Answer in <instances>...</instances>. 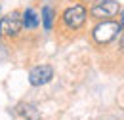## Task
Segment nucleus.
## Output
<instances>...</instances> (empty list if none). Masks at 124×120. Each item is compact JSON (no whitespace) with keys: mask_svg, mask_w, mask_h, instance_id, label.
I'll use <instances>...</instances> for the list:
<instances>
[{"mask_svg":"<svg viewBox=\"0 0 124 120\" xmlns=\"http://www.w3.org/2000/svg\"><path fill=\"white\" fill-rule=\"evenodd\" d=\"M120 8L122 6H120L118 0H95L90 6V10H88V15L92 19H95V21H99V19H113L118 14Z\"/></svg>","mask_w":124,"mask_h":120,"instance_id":"20e7f679","label":"nucleus"},{"mask_svg":"<svg viewBox=\"0 0 124 120\" xmlns=\"http://www.w3.org/2000/svg\"><path fill=\"white\" fill-rule=\"evenodd\" d=\"M55 17H57V14H55L54 6L44 4V6H42V10H40V23H42V29L46 30V32H52V30H54Z\"/></svg>","mask_w":124,"mask_h":120,"instance_id":"6e6552de","label":"nucleus"},{"mask_svg":"<svg viewBox=\"0 0 124 120\" xmlns=\"http://www.w3.org/2000/svg\"><path fill=\"white\" fill-rule=\"evenodd\" d=\"M8 57H10V50H8V46L0 42V63H4Z\"/></svg>","mask_w":124,"mask_h":120,"instance_id":"1a4fd4ad","label":"nucleus"},{"mask_svg":"<svg viewBox=\"0 0 124 120\" xmlns=\"http://www.w3.org/2000/svg\"><path fill=\"white\" fill-rule=\"evenodd\" d=\"M23 34V23H21V12L14 10L10 14L0 17V40L8 38V40H17Z\"/></svg>","mask_w":124,"mask_h":120,"instance_id":"7ed1b4c3","label":"nucleus"},{"mask_svg":"<svg viewBox=\"0 0 124 120\" xmlns=\"http://www.w3.org/2000/svg\"><path fill=\"white\" fill-rule=\"evenodd\" d=\"M118 48H120V53H124V29L120 32V36H118Z\"/></svg>","mask_w":124,"mask_h":120,"instance_id":"9b49d317","label":"nucleus"},{"mask_svg":"<svg viewBox=\"0 0 124 120\" xmlns=\"http://www.w3.org/2000/svg\"><path fill=\"white\" fill-rule=\"evenodd\" d=\"M116 15H118V19H116V21H118V25H120V27L124 29V8H120Z\"/></svg>","mask_w":124,"mask_h":120,"instance_id":"9d476101","label":"nucleus"},{"mask_svg":"<svg viewBox=\"0 0 124 120\" xmlns=\"http://www.w3.org/2000/svg\"><path fill=\"white\" fill-rule=\"evenodd\" d=\"M17 112L19 116L25 120H42V112L36 103H31V101H21L17 105Z\"/></svg>","mask_w":124,"mask_h":120,"instance_id":"0eeeda50","label":"nucleus"},{"mask_svg":"<svg viewBox=\"0 0 124 120\" xmlns=\"http://www.w3.org/2000/svg\"><path fill=\"white\" fill-rule=\"evenodd\" d=\"M21 23H23V30H36L40 27V14L29 6L21 12Z\"/></svg>","mask_w":124,"mask_h":120,"instance_id":"423d86ee","label":"nucleus"},{"mask_svg":"<svg viewBox=\"0 0 124 120\" xmlns=\"http://www.w3.org/2000/svg\"><path fill=\"white\" fill-rule=\"evenodd\" d=\"M122 32V27L118 25L116 19H99L95 21V25L90 30V36H92L93 44L99 46V48H105L111 42H115Z\"/></svg>","mask_w":124,"mask_h":120,"instance_id":"f257e3e1","label":"nucleus"},{"mask_svg":"<svg viewBox=\"0 0 124 120\" xmlns=\"http://www.w3.org/2000/svg\"><path fill=\"white\" fill-rule=\"evenodd\" d=\"M54 80V67L42 63V65H36L29 71V84L32 88H42Z\"/></svg>","mask_w":124,"mask_h":120,"instance_id":"39448f33","label":"nucleus"},{"mask_svg":"<svg viewBox=\"0 0 124 120\" xmlns=\"http://www.w3.org/2000/svg\"><path fill=\"white\" fill-rule=\"evenodd\" d=\"M86 21H88V8L84 4H71L67 6L59 15V23H61L63 30H69V32H78L86 27Z\"/></svg>","mask_w":124,"mask_h":120,"instance_id":"f03ea898","label":"nucleus"}]
</instances>
